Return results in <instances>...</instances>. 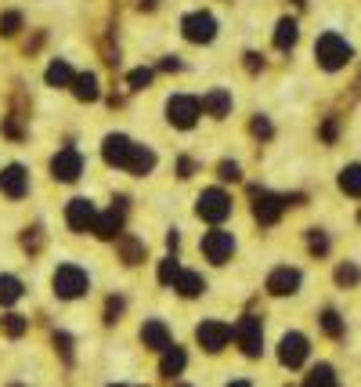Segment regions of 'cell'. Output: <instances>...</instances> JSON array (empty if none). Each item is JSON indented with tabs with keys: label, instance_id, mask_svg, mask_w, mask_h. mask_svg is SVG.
<instances>
[{
	"label": "cell",
	"instance_id": "obj_17",
	"mask_svg": "<svg viewBox=\"0 0 361 387\" xmlns=\"http://www.w3.org/2000/svg\"><path fill=\"white\" fill-rule=\"evenodd\" d=\"M119 228H123V203H116L109 213H101V218L94 221V232L101 235V239H116Z\"/></svg>",
	"mask_w": 361,
	"mask_h": 387
},
{
	"label": "cell",
	"instance_id": "obj_10",
	"mask_svg": "<svg viewBox=\"0 0 361 387\" xmlns=\"http://www.w3.org/2000/svg\"><path fill=\"white\" fill-rule=\"evenodd\" d=\"M51 170L58 181H76L83 174V156L76 153V148H61V153L51 160Z\"/></svg>",
	"mask_w": 361,
	"mask_h": 387
},
{
	"label": "cell",
	"instance_id": "obj_39",
	"mask_svg": "<svg viewBox=\"0 0 361 387\" xmlns=\"http://www.w3.org/2000/svg\"><path fill=\"white\" fill-rule=\"evenodd\" d=\"M228 387H253V384H249V380H231Z\"/></svg>",
	"mask_w": 361,
	"mask_h": 387
},
{
	"label": "cell",
	"instance_id": "obj_8",
	"mask_svg": "<svg viewBox=\"0 0 361 387\" xmlns=\"http://www.w3.org/2000/svg\"><path fill=\"white\" fill-rule=\"evenodd\" d=\"M307 358V337L304 333H286L279 344V362L289 365V370H300Z\"/></svg>",
	"mask_w": 361,
	"mask_h": 387
},
{
	"label": "cell",
	"instance_id": "obj_5",
	"mask_svg": "<svg viewBox=\"0 0 361 387\" xmlns=\"http://www.w3.org/2000/svg\"><path fill=\"white\" fill-rule=\"evenodd\" d=\"M231 213V196L224 188H206L202 196H199V218L206 221H224Z\"/></svg>",
	"mask_w": 361,
	"mask_h": 387
},
{
	"label": "cell",
	"instance_id": "obj_21",
	"mask_svg": "<svg viewBox=\"0 0 361 387\" xmlns=\"http://www.w3.org/2000/svg\"><path fill=\"white\" fill-rule=\"evenodd\" d=\"M174 290H181V297H199V293L206 290V283H202V275H196V272H184V268H181V275H177Z\"/></svg>",
	"mask_w": 361,
	"mask_h": 387
},
{
	"label": "cell",
	"instance_id": "obj_6",
	"mask_svg": "<svg viewBox=\"0 0 361 387\" xmlns=\"http://www.w3.org/2000/svg\"><path fill=\"white\" fill-rule=\"evenodd\" d=\"M181 29L192 44H209L214 33H217V22H214V15H206V11H192V15H184Z\"/></svg>",
	"mask_w": 361,
	"mask_h": 387
},
{
	"label": "cell",
	"instance_id": "obj_7",
	"mask_svg": "<svg viewBox=\"0 0 361 387\" xmlns=\"http://www.w3.org/2000/svg\"><path fill=\"white\" fill-rule=\"evenodd\" d=\"M231 250H235V239H231V232L224 228H214V232H206L202 235V253H206V261H214V265H224Z\"/></svg>",
	"mask_w": 361,
	"mask_h": 387
},
{
	"label": "cell",
	"instance_id": "obj_19",
	"mask_svg": "<svg viewBox=\"0 0 361 387\" xmlns=\"http://www.w3.org/2000/svg\"><path fill=\"white\" fill-rule=\"evenodd\" d=\"M152 167H156V153H152V148L134 145V153H131V163H126V170H131V174H148Z\"/></svg>",
	"mask_w": 361,
	"mask_h": 387
},
{
	"label": "cell",
	"instance_id": "obj_14",
	"mask_svg": "<svg viewBox=\"0 0 361 387\" xmlns=\"http://www.w3.org/2000/svg\"><path fill=\"white\" fill-rule=\"evenodd\" d=\"M131 153H134V141L131 138H123V134H109V138H105V163H109V167H123L126 170Z\"/></svg>",
	"mask_w": 361,
	"mask_h": 387
},
{
	"label": "cell",
	"instance_id": "obj_11",
	"mask_svg": "<svg viewBox=\"0 0 361 387\" xmlns=\"http://www.w3.org/2000/svg\"><path fill=\"white\" fill-rule=\"evenodd\" d=\"M199 344H202V348L206 351H221L224 348V344L231 340V326H228V322H217V318H209V322H202V326H199Z\"/></svg>",
	"mask_w": 361,
	"mask_h": 387
},
{
	"label": "cell",
	"instance_id": "obj_20",
	"mask_svg": "<svg viewBox=\"0 0 361 387\" xmlns=\"http://www.w3.org/2000/svg\"><path fill=\"white\" fill-rule=\"evenodd\" d=\"M73 91H76L80 101H94V98H98V76H94V73L73 76Z\"/></svg>",
	"mask_w": 361,
	"mask_h": 387
},
{
	"label": "cell",
	"instance_id": "obj_2",
	"mask_svg": "<svg viewBox=\"0 0 361 387\" xmlns=\"http://www.w3.org/2000/svg\"><path fill=\"white\" fill-rule=\"evenodd\" d=\"M87 272L83 268H76V265H61L58 272H54V293L58 297H66V300H73V297H83L87 293Z\"/></svg>",
	"mask_w": 361,
	"mask_h": 387
},
{
	"label": "cell",
	"instance_id": "obj_31",
	"mask_svg": "<svg viewBox=\"0 0 361 387\" xmlns=\"http://www.w3.org/2000/svg\"><path fill=\"white\" fill-rule=\"evenodd\" d=\"M322 326H325L329 337H339V333H344V322H339L336 311H325V315H322Z\"/></svg>",
	"mask_w": 361,
	"mask_h": 387
},
{
	"label": "cell",
	"instance_id": "obj_37",
	"mask_svg": "<svg viewBox=\"0 0 361 387\" xmlns=\"http://www.w3.org/2000/svg\"><path fill=\"white\" fill-rule=\"evenodd\" d=\"M253 134H257V138H271V123L267 120H253Z\"/></svg>",
	"mask_w": 361,
	"mask_h": 387
},
{
	"label": "cell",
	"instance_id": "obj_24",
	"mask_svg": "<svg viewBox=\"0 0 361 387\" xmlns=\"http://www.w3.org/2000/svg\"><path fill=\"white\" fill-rule=\"evenodd\" d=\"M339 188H344L347 196H361V163L344 167V174H339Z\"/></svg>",
	"mask_w": 361,
	"mask_h": 387
},
{
	"label": "cell",
	"instance_id": "obj_32",
	"mask_svg": "<svg viewBox=\"0 0 361 387\" xmlns=\"http://www.w3.org/2000/svg\"><path fill=\"white\" fill-rule=\"evenodd\" d=\"M336 283L354 286V283H358V268H354V265H339V268H336Z\"/></svg>",
	"mask_w": 361,
	"mask_h": 387
},
{
	"label": "cell",
	"instance_id": "obj_29",
	"mask_svg": "<svg viewBox=\"0 0 361 387\" xmlns=\"http://www.w3.org/2000/svg\"><path fill=\"white\" fill-rule=\"evenodd\" d=\"M119 250H123V257H126V265L145 261V246H141V243H134V239H119Z\"/></svg>",
	"mask_w": 361,
	"mask_h": 387
},
{
	"label": "cell",
	"instance_id": "obj_28",
	"mask_svg": "<svg viewBox=\"0 0 361 387\" xmlns=\"http://www.w3.org/2000/svg\"><path fill=\"white\" fill-rule=\"evenodd\" d=\"M0 330H4L8 337H22L29 330V322L22 315H4V318H0Z\"/></svg>",
	"mask_w": 361,
	"mask_h": 387
},
{
	"label": "cell",
	"instance_id": "obj_22",
	"mask_svg": "<svg viewBox=\"0 0 361 387\" xmlns=\"http://www.w3.org/2000/svg\"><path fill=\"white\" fill-rule=\"evenodd\" d=\"M184 362H188V358H184V351H181V348H166V355H163V365H159V373L174 380V377H181Z\"/></svg>",
	"mask_w": 361,
	"mask_h": 387
},
{
	"label": "cell",
	"instance_id": "obj_26",
	"mask_svg": "<svg viewBox=\"0 0 361 387\" xmlns=\"http://www.w3.org/2000/svg\"><path fill=\"white\" fill-rule=\"evenodd\" d=\"M304 387H336V377H332V365H314L307 373Z\"/></svg>",
	"mask_w": 361,
	"mask_h": 387
},
{
	"label": "cell",
	"instance_id": "obj_34",
	"mask_svg": "<svg viewBox=\"0 0 361 387\" xmlns=\"http://www.w3.org/2000/svg\"><path fill=\"white\" fill-rule=\"evenodd\" d=\"M148 83H152V69H134L131 73V87L141 91V87H148Z\"/></svg>",
	"mask_w": 361,
	"mask_h": 387
},
{
	"label": "cell",
	"instance_id": "obj_3",
	"mask_svg": "<svg viewBox=\"0 0 361 387\" xmlns=\"http://www.w3.org/2000/svg\"><path fill=\"white\" fill-rule=\"evenodd\" d=\"M199 113H202V101L192 98V94H174L166 101V116L174 127H192L199 120Z\"/></svg>",
	"mask_w": 361,
	"mask_h": 387
},
{
	"label": "cell",
	"instance_id": "obj_27",
	"mask_svg": "<svg viewBox=\"0 0 361 387\" xmlns=\"http://www.w3.org/2000/svg\"><path fill=\"white\" fill-rule=\"evenodd\" d=\"M47 83H51V87H66V83H73V69L66 66V62H51Z\"/></svg>",
	"mask_w": 361,
	"mask_h": 387
},
{
	"label": "cell",
	"instance_id": "obj_1",
	"mask_svg": "<svg viewBox=\"0 0 361 387\" xmlns=\"http://www.w3.org/2000/svg\"><path fill=\"white\" fill-rule=\"evenodd\" d=\"M314 55H318V66L322 69H339V66H347L351 62V44L344 36H336V33H322L318 36V44H314Z\"/></svg>",
	"mask_w": 361,
	"mask_h": 387
},
{
	"label": "cell",
	"instance_id": "obj_36",
	"mask_svg": "<svg viewBox=\"0 0 361 387\" xmlns=\"http://www.w3.org/2000/svg\"><path fill=\"white\" fill-rule=\"evenodd\" d=\"M221 178L224 181H239V163H221Z\"/></svg>",
	"mask_w": 361,
	"mask_h": 387
},
{
	"label": "cell",
	"instance_id": "obj_4",
	"mask_svg": "<svg viewBox=\"0 0 361 387\" xmlns=\"http://www.w3.org/2000/svg\"><path fill=\"white\" fill-rule=\"evenodd\" d=\"M231 337L239 340V348L249 355V358H257L260 351H264V330H260V318H253V315H246L235 330H231Z\"/></svg>",
	"mask_w": 361,
	"mask_h": 387
},
{
	"label": "cell",
	"instance_id": "obj_35",
	"mask_svg": "<svg viewBox=\"0 0 361 387\" xmlns=\"http://www.w3.org/2000/svg\"><path fill=\"white\" fill-rule=\"evenodd\" d=\"M311 250H314V253H325V250H329V239H325V235L318 232V228L311 232Z\"/></svg>",
	"mask_w": 361,
	"mask_h": 387
},
{
	"label": "cell",
	"instance_id": "obj_15",
	"mask_svg": "<svg viewBox=\"0 0 361 387\" xmlns=\"http://www.w3.org/2000/svg\"><path fill=\"white\" fill-rule=\"evenodd\" d=\"M267 290H271L274 297L296 293V290H300V272H296V268H274V272L267 275Z\"/></svg>",
	"mask_w": 361,
	"mask_h": 387
},
{
	"label": "cell",
	"instance_id": "obj_30",
	"mask_svg": "<svg viewBox=\"0 0 361 387\" xmlns=\"http://www.w3.org/2000/svg\"><path fill=\"white\" fill-rule=\"evenodd\" d=\"M177 275H181V265H177V261H163V265H159V283L170 286V283H177Z\"/></svg>",
	"mask_w": 361,
	"mask_h": 387
},
{
	"label": "cell",
	"instance_id": "obj_38",
	"mask_svg": "<svg viewBox=\"0 0 361 387\" xmlns=\"http://www.w3.org/2000/svg\"><path fill=\"white\" fill-rule=\"evenodd\" d=\"M119 311H123V300H119V297H112V300H109V308H105L109 322H116V315H119Z\"/></svg>",
	"mask_w": 361,
	"mask_h": 387
},
{
	"label": "cell",
	"instance_id": "obj_9",
	"mask_svg": "<svg viewBox=\"0 0 361 387\" xmlns=\"http://www.w3.org/2000/svg\"><path fill=\"white\" fill-rule=\"evenodd\" d=\"M66 221L73 232H94V221H98V210L91 199H73L69 210H66Z\"/></svg>",
	"mask_w": 361,
	"mask_h": 387
},
{
	"label": "cell",
	"instance_id": "obj_16",
	"mask_svg": "<svg viewBox=\"0 0 361 387\" xmlns=\"http://www.w3.org/2000/svg\"><path fill=\"white\" fill-rule=\"evenodd\" d=\"M141 340H145V348L166 351V348H170V330L163 326L159 318H152V322H145V326H141Z\"/></svg>",
	"mask_w": 361,
	"mask_h": 387
},
{
	"label": "cell",
	"instance_id": "obj_40",
	"mask_svg": "<svg viewBox=\"0 0 361 387\" xmlns=\"http://www.w3.org/2000/svg\"><path fill=\"white\" fill-rule=\"evenodd\" d=\"M181 387H184V384H181Z\"/></svg>",
	"mask_w": 361,
	"mask_h": 387
},
{
	"label": "cell",
	"instance_id": "obj_12",
	"mask_svg": "<svg viewBox=\"0 0 361 387\" xmlns=\"http://www.w3.org/2000/svg\"><path fill=\"white\" fill-rule=\"evenodd\" d=\"M253 213H257V221L260 225H274L282 218V210H286V199H279V196H271V192H253Z\"/></svg>",
	"mask_w": 361,
	"mask_h": 387
},
{
	"label": "cell",
	"instance_id": "obj_23",
	"mask_svg": "<svg viewBox=\"0 0 361 387\" xmlns=\"http://www.w3.org/2000/svg\"><path fill=\"white\" fill-rule=\"evenodd\" d=\"M296 36H300L296 22H293V18H282V22H279V33H274V48H279V51H293Z\"/></svg>",
	"mask_w": 361,
	"mask_h": 387
},
{
	"label": "cell",
	"instance_id": "obj_18",
	"mask_svg": "<svg viewBox=\"0 0 361 387\" xmlns=\"http://www.w3.org/2000/svg\"><path fill=\"white\" fill-rule=\"evenodd\" d=\"M202 113H209V116H228L231 113V94L228 91H209L206 98H202Z\"/></svg>",
	"mask_w": 361,
	"mask_h": 387
},
{
	"label": "cell",
	"instance_id": "obj_13",
	"mask_svg": "<svg viewBox=\"0 0 361 387\" xmlns=\"http://www.w3.org/2000/svg\"><path fill=\"white\" fill-rule=\"evenodd\" d=\"M0 192H4L8 199H22L29 192V174L18 163L8 167V170H0Z\"/></svg>",
	"mask_w": 361,
	"mask_h": 387
},
{
	"label": "cell",
	"instance_id": "obj_33",
	"mask_svg": "<svg viewBox=\"0 0 361 387\" xmlns=\"http://www.w3.org/2000/svg\"><path fill=\"white\" fill-rule=\"evenodd\" d=\"M18 26H22V15H15V11L0 18V33H18Z\"/></svg>",
	"mask_w": 361,
	"mask_h": 387
},
{
	"label": "cell",
	"instance_id": "obj_25",
	"mask_svg": "<svg viewBox=\"0 0 361 387\" xmlns=\"http://www.w3.org/2000/svg\"><path fill=\"white\" fill-rule=\"evenodd\" d=\"M22 297V283L15 275H0V304H15Z\"/></svg>",
	"mask_w": 361,
	"mask_h": 387
}]
</instances>
